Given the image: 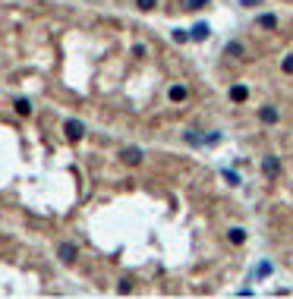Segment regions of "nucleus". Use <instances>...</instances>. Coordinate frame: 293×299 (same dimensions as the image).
Masks as SVG:
<instances>
[{
    "label": "nucleus",
    "instance_id": "nucleus-19",
    "mask_svg": "<svg viewBox=\"0 0 293 299\" xmlns=\"http://www.w3.org/2000/svg\"><path fill=\"white\" fill-rule=\"evenodd\" d=\"M284 72H293V54L284 57Z\"/></svg>",
    "mask_w": 293,
    "mask_h": 299
},
{
    "label": "nucleus",
    "instance_id": "nucleus-14",
    "mask_svg": "<svg viewBox=\"0 0 293 299\" xmlns=\"http://www.w3.org/2000/svg\"><path fill=\"white\" fill-rule=\"evenodd\" d=\"M174 41H177V44H183V41H189V32H183V29H177V32H174Z\"/></svg>",
    "mask_w": 293,
    "mask_h": 299
},
{
    "label": "nucleus",
    "instance_id": "nucleus-9",
    "mask_svg": "<svg viewBox=\"0 0 293 299\" xmlns=\"http://www.w3.org/2000/svg\"><path fill=\"white\" fill-rule=\"evenodd\" d=\"M224 54H227V57H243V44H239V41H230L227 48H224Z\"/></svg>",
    "mask_w": 293,
    "mask_h": 299
},
{
    "label": "nucleus",
    "instance_id": "nucleus-3",
    "mask_svg": "<svg viewBox=\"0 0 293 299\" xmlns=\"http://www.w3.org/2000/svg\"><path fill=\"white\" fill-rule=\"evenodd\" d=\"M262 170H265V176L275 179L277 174H281V164H277V158H265V161H262Z\"/></svg>",
    "mask_w": 293,
    "mask_h": 299
},
{
    "label": "nucleus",
    "instance_id": "nucleus-11",
    "mask_svg": "<svg viewBox=\"0 0 293 299\" xmlns=\"http://www.w3.org/2000/svg\"><path fill=\"white\" fill-rule=\"evenodd\" d=\"M16 110H19L22 117H29V114H32V104L25 101V98H19V101H16Z\"/></svg>",
    "mask_w": 293,
    "mask_h": 299
},
{
    "label": "nucleus",
    "instance_id": "nucleus-18",
    "mask_svg": "<svg viewBox=\"0 0 293 299\" xmlns=\"http://www.w3.org/2000/svg\"><path fill=\"white\" fill-rule=\"evenodd\" d=\"M215 142H221V132H208L205 136V145H215Z\"/></svg>",
    "mask_w": 293,
    "mask_h": 299
},
{
    "label": "nucleus",
    "instance_id": "nucleus-2",
    "mask_svg": "<svg viewBox=\"0 0 293 299\" xmlns=\"http://www.w3.org/2000/svg\"><path fill=\"white\" fill-rule=\"evenodd\" d=\"M120 158H123V164H129V167H136V164H142V148H136V145H126L123 151H120Z\"/></svg>",
    "mask_w": 293,
    "mask_h": 299
},
{
    "label": "nucleus",
    "instance_id": "nucleus-17",
    "mask_svg": "<svg viewBox=\"0 0 293 299\" xmlns=\"http://www.w3.org/2000/svg\"><path fill=\"white\" fill-rule=\"evenodd\" d=\"M221 174H224V179H227V183H234V186L239 183V176L234 174V170H221Z\"/></svg>",
    "mask_w": 293,
    "mask_h": 299
},
{
    "label": "nucleus",
    "instance_id": "nucleus-10",
    "mask_svg": "<svg viewBox=\"0 0 293 299\" xmlns=\"http://www.w3.org/2000/svg\"><path fill=\"white\" fill-rule=\"evenodd\" d=\"M258 25H262V29H275V25H277V16L265 13V16H258Z\"/></svg>",
    "mask_w": 293,
    "mask_h": 299
},
{
    "label": "nucleus",
    "instance_id": "nucleus-16",
    "mask_svg": "<svg viewBox=\"0 0 293 299\" xmlns=\"http://www.w3.org/2000/svg\"><path fill=\"white\" fill-rule=\"evenodd\" d=\"M136 3H139V10H155L158 0H136Z\"/></svg>",
    "mask_w": 293,
    "mask_h": 299
},
{
    "label": "nucleus",
    "instance_id": "nucleus-5",
    "mask_svg": "<svg viewBox=\"0 0 293 299\" xmlns=\"http://www.w3.org/2000/svg\"><path fill=\"white\" fill-rule=\"evenodd\" d=\"M246 98H249V88H246V85H234V88H230V101H246Z\"/></svg>",
    "mask_w": 293,
    "mask_h": 299
},
{
    "label": "nucleus",
    "instance_id": "nucleus-1",
    "mask_svg": "<svg viewBox=\"0 0 293 299\" xmlns=\"http://www.w3.org/2000/svg\"><path fill=\"white\" fill-rule=\"evenodd\" d=\"M63 132H66V139H70V142H79V139L85 136V123H82V120H66V123H63Z\"/></svg>",
    "mask_w": 293,
    "mask_h": 299
},
{
    "label": "nucleus",
    "instance_id": "nucleus-15",
    "mask_svg": "<svg viewBox=\"0 0 293 299\" xmlns=\"http://www.w3.org/2000/svg\"><path fill=\"white\" fill-rule=\"evenodd\" d=\"M271 271H275V268H271V262H262V264H258V274H262V277H268Z\"/></svg>",
    "mask_w": 293,
    "mask_h": 299
},
{
    "label": "nucleus",
    "instance_id": "nucleus-7",
    "mask_svg": "<svg viewBox=\"0 0 293 299\" xmlns=\"http://www.w3.org/2000/svg\"><path fill=\"white\" fill-rule=\"evenodd\" d=\"M208 32H211L208 25H205V22H199L196 29H192V35H189V38H192V41H205V38H208Z\"/></svg>",
    "mask_w": 293,
    "mask_h": 299
},
{
    "label": "nucleus",
    "instance_id": "nucleus-4",
    "mask_svg": "<svg viewBox=\"0 0 293 299\" xmlns=\"http://www.w3.org/2000/svg\"><path fill=\"white\" fill-rule=\"evenodd\" d=\"M57 255L63 258V262H76V246H73V243H63V246L57 249Z\"/></svg>",
    "mask_w": 293,
    "mask_h": 299
},
{
    "label": "nucleus",
    "instance_id": "nucleus-20",
    "mask_svg": "<svg viewBox=\"0 0 293 299\" xmlns=\"http://www.w3.org/2000/svg\"><path fill=\"white\" fill-rule=\"evenodd\" d=\"M252 3H258V0H243V6H252Z\"/></svg>",
    "mask_w": 293,
    "mask_h": 299
},
{
    "label": "nucleus",
    "instance_id": "nucleus-12",
    "mask_svg": "<svg viewBox=\"0 0 293 299\" xmlns=\"http://www.w3.org/2000/svg\"><path fill=\"white\" fill-rule=\"evenodd\" d=\"M208 0H183V10H202Z\"/></svg>",
    "mask_w": 293,
    "mask_h": 299
},
{
    "label": "nucleus",
    "instance_id": "nucleus-8",
    "mask_svg": "<svg viewBox=\"0 0 293 299\" xmlns=\"http://www.w3.org/2000/svg\"><path fill=\"white\" fill-rule=\"evenodd\" d=\"M227 239L234 246H239V243H246V230L243 227H234V230H227Z\"/></svg>",
    "mask_w": 293,
    "mask_h": 299
},
{
    "label": "nucleus",
    "instance_id": "nucleus-6",
    "mask_svg": "<svg viewBox=\"0 0 293 299\" xmlns=\"http://www.w3.org/2000/svg\"><path fill=\"white\" fill-rule=\"evenodd\" d=\"M258 117H262V123H277V110L271 107V104H265V107L258 110Z\"/></svg>",
    "mask_w": 293,
    "mask_h": 299
},
{
    "label": "nucleus",
    "instance_id": "nucleus-13",
    "mask_svg": "<svg viewBox=\"0 0 293 299\" xmlns=\"http://www.w3.org/2000/svg\"><path fill=\"white\" fill-rule=\"evenodd\" d=\"M170 98H174V101H183V98H186V88H183V85H174V88H170Z\"/></svg>",
    "mask_w": 293,
    "mask_h": 299
}]
</instances>
